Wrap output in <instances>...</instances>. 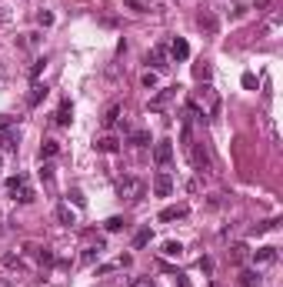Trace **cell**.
Instances as JSON below:
<instances>
[{"label": "cell", "mask_w": 283, "mask_h": 287, "mask_svg": "<svg viewBox=\"0 0 283 287\" xmlns=\"http://www.w3.org/2000/svg\"><path fill=\"white\" fill-rule=\"evenodd\" d=\"M177 287H190V281H187V274H177Z\"/></svg>", "instance_id": "obj_39"}, {"label": "cell", "mask_w": 283, "mask_h": 287, "mask_svg": "<svg viewBox=\"0 0 283 287\" xmlns=\"http://www.w3.org/2000/svg\"><path fill=\"white\" fill-rule=\"evenodd\" d=\"M67 197H70V200H74V204H77V207H84V204H87V197H84V194H80V190H70V194H67Z\"/></svg>", "instance_id": "obj_30"}, {"label": "cell", "mask_w": 283, "mask_h": 287, "mask_svg": "<svg viewBox=\"0 0 283 287\" xmlns=\"http://www.w3.org/2000/svg\"><path fill=\"white\" fill-rule=\"evenodd\" d=\"M17 144H20V131H0V147L3 150H17Z\"/></svg>", "instance_id": "obj_7"}, {"label": "cell", "mask_w": 283, "mask_h": 287, "mask_svg": "<svg viewBox=\"0 0 283 287\" xmlns=\"http://www.w3.org/2000/svg\"><path fill=\"white\" fill-rule=\"evenodd\" d=\"M153 194L157 197H170L174 194V177L167 174V170H160V174L153 177Z\"/></svg>", "instance_id": "obj_3"}, {"label": "cell", "mask_w": 283, "mask_h": 287, "mask_svg": "<svg viewBox=\"0 0 283 287\" xmlns=\"http://www.w3.org/2000/svg\"><path fill=\"white\" fill-rule=\"evenodd\" d=\"M37 23H40V27H54V13L40 10V13H37Z\"/></svg>", "instance_id": "obj_27"}, {"label": "cell", "mask_w": 283, "mask_h": 287, "mask_svg": "<svg viewBox=\"0 0 283 287\" xmlns=\"http://www.w3.org/2000/svg\"><path fill=\"white\" fill-rule=\"evenodd\" d=\"M130 287H153V277H130Z\"/></svg>", "instance_id": "obj_29"}, {"label": "cell", "mask_w": 283, "mask_h": 287, "mask_svg": "<svg viewBox=\"0 0 283 287\" xmlns=\"http://www.w3.org/2000/svg\"><path fill=\"white\" fill-rule=\"evenodd\" d=\"M47 84H33V90H30V97H27V104H30V107H37V104H40V100L47 97Z\"/></svg>", "instance_id": "obj_14"}, {"label": "cell", "mask_w": 283, "mask_h": 287, "mask_svg": "<svg viewBox=\"0 0 283 287\" xmlns=\"http://www.w3.org/2000/svg\"><path fill=\"white\" fill-rule=\"evenodd\" d=\"M0 287H10V281H0Z\"/></svg>", "instance_id": "obj_41"}, {"label": "cell", "mask_w": 283, "mask_h": 287, "mask_svg": "<svg viewBox=\"0 0 283 287\" xmlns=\"http://www.w3.org/2000/svg\"><path fill=\"white\" fill-rule=\"evenodd\" d=\"M184 254V244L180 241H167L164 244V257H180Z\"/></svg>", "instance_id": "obj_19"}, {"label": "cell", "mask_w": 283, "mask_h": 287, "mask_svg": "<svg viewBox=\"0 0 283 287\" xmlns=\"http://www.w3.org/2000/svg\"><path fill=\"white\" fill-rule=\"evenodd\" d=\"M243 87L253 90V87H257V77H253V74H243Z\"/></svg>", "instance_id": "obj_38"}, {"label": "cell", "mask_w": 283, "mask_h": 287, "mask_svg": "<svg viewBox=\"0 0 283 287\" xmlns=\"http://www.w3.org/2000/svg\"><path fill=\"white\" fill-rule=\"evenodd\" d=\"M143 87H147V90L157 87V74H153V70H147V74H143Z\"/></svg>", "instance_id": "obj_31"}, {"label": "cell", "mask_w": 283, "mask_h": 287, "mask_svg": "<svg viewBox=\"0 0 283 287\" xmlns=\"http://www.w3.org/2000/svg\"><path fill=\"white\" fill-rule=\"evenodd\" d=\"M170 57H174V60H187V57H190V44H187L184 37H174V40H170Z\"/></svg>", "instance_id": "obj_5"}, {"label": "cell", "mask_w": 283, "mask_h": 287, "mask_svg": "<svg viewBox=\"0 0 283 287\" xmlns=\"http://www.w3.org/2000/svg\"><path fill=\"white\" fill-rule=\"evenodd\" d=\"M143 190H147V184H143L140 177H123V180L117 184V194H120V197H127V200H140Z\"/></svg>", "instance_id": "obj_1"}, {"label": "cell", "mask_w": 283, "mask_h": 287, "mask_svg": "<svg viewBox=\"0 0 283 287\" xmlns=\"http://www.w3.org/2000/svg\"><path fill=\"white\" fill-rule=\"evenodd\" d=\"M60 127H67V124L74 121V104L70 100H60V107H57V117H54Z\"/></svg>", "instance_id": "obj_6"}, {"label": "cell", "mask_w": 283, "mask_h": 287, "mask_svg": "<svg viewBox=\"0 0 283 287\" xmlns=\"http://www.w3.org/2000/svg\"><path fill=\"white\" fill-rule=\"evenodd\" d=\"M33 251H37V261H40V264H54V254H50L47 247H33Z\"/></svg>", "instance_id": "obj_26"}, {"label": "cell", "mask_w": 283, "mask_h": 287, "mask_svg": "<svg viewBox=\"0 0 283 287\" xmlns=\"http://www.w3.org/2000/svg\"><path fill=\"white\" fill-rule=\"evenodd\" d=\"M100 251H103V244H97V247H87L80 261H84V264H94V261H97V254H100Z\"/></svg>", "instance_id": "obj_23"}, {"label": "cell", "mask_w": 283, "mask_h": 287, "mask_svg": "<svg viewBox=\"0 0 283 287\" xmlns=\"http://www.w3.org/2000/svg\"><path fill=\"white\" fill-rule=\"evenodd\" d=\"M170 97H177V87H167V90H160V94H157V97L150 100V111H160V107H164V104H167Z\"/></svg>", "instance_id": "obj_10"}, {"label": "cell", "mask_w": 283, "mask_h": 287, "mask_svg": "<svg viewBox=\"0 0 283 287\" xmlns=\"http://www.w3.org/2000/svg\"><path fill=\"white\" fill-rule=\"evenodd\" d=\"M0 234H3V227H0Z\"/></svg>", "instance_id": "obj_43"}, {"label": "cell", "mask_w": 283, "mask_h": 287, "mask_svg": "<svg viewBox=\"0 0 283 287\" xmlns=\"http://www.w3.org/2000/svg\"><path fill=\"white\" fill-rule=\"evenodd\" d=\"M150 237H153L150 227H140V231L133 234V247H137V251H140V247H147V244H150Z\"/></svg>", "instance_id": "obj_15"}, {"label": "cell", "mask_w": 283, "mask_h": 287, "mask_svg": "<svg viewBox=\"0 0 283 287\" xmlns=\"http://www.w3.org/2000/svg\"><path fill=\"white\" fill-rule=\"evenodd\" d=\"M23 184H27V177H23V174H13V177H7V180H3L7 194H13V197H17V190H20Z\"/></svg>", "instance_id": "obj_11"}, {"label": "cell", "mask_w": 283, "mask_h": 287, "mask_svg": "<svg viewBox=\"0 0 283 287\" xmlns=\"http://www.w3.org/2000/svg\"><path fill=\"white\" fill-rule=\"evenodd\" d=\"M200 271H203V274H213V261H210V257H200Z\"/></svg>", "instance_id": "obj_37"}, {"label": "cell", "mask_w": 283, "mask_h": 287, "mask_svg": "<svg viewBox=\"0 0 283 287\" xmlns=\"http://www.w3.org/2000/svg\"><path fill=\"white\" fill-rule=\"evenodd\" d=\"M44 67H47V57H37L33 67H30V77H40V70H44Z\"/></svg>", "instance_id": "obj_28"}, {"label": "cell", "mask_w": 283, "mask_h": 287, "mask_svg": "<svg viewBox=\"0 0 283 287\" xmlns=\"http://www.w3.org/2000/svg\"><path fill=\"white\" fill-rule=\"evenodd\" d=\"M13 124H17L13 117H7V114H0V131H10Z\"/></svg>", "instance_id": "obj_36"}, {"label": "cell", "mask_w": 283, "mask_h": 287, "mask_svg": "<svg viewBox=\"0 0 283 287\" xmlns=\"http://www.w3.org/2000/svg\"><path fill=\"white\" fill-rule=\"evenodd\" d=\"M57 221L64 227H77V214L70 210V204H57Z\"/></svg>", "instance_id": "obj_8"}, {"label": "cell", "mask_w": 283, "mask_h": 287, "mask_svg": "<svg viewBox=\"0 0 283 287\" xmlns=\"http://www.w3.org/2000/svg\"><path fill=\"white\" fill-rule=\"evenodd\" d=\"M196 23H200V27H203V30H217V20H213V17H210V13H200V17H196Z\"/></svg>", "instance_id": "obj_22"}, {"label": "cell", "mask_w": 283, "mask_h": 287, "mask_svg": "<svg viewBox=\"0 0 283 287\" xmlns=\"http://www.w3.org/2000/svg\"><path fill=\"white\" fill-rule=\"evenodd\" d=\"M0 164H3V154H0Z\"/></svg>", "instance_id": "obj_42"}, {"label": "cell", "mask_w": 283, "mask_h": 287, "mask_svg": "<svg viewBox=\"0 0 283 287\" xmlns=\"http://www.w3.org/2000/svg\"><path fill=\"white\" fill-rule=\"evenodd\" d=\"M3 267H20V257L17 254H3Z\"/></svg>", "instance_id": "obj_35"}, {"label": "cell", "mask_w": 283, "mask_h": 287, "mask_svg": "<svg viewBox=\"0 0 283 287\" xmlns=\"http://www.w3.org/2000/svg\"><path fill=\"white\" fill-rule=\"evenodd\" d=\"M117 117H120V107L113 104V107H110V111L103 114V127H113V124H117Z\"/></svg>", "instance_id": "obj_25"}, {"label": "cell", "mask_w": 283, "mask_h": 287, "mask_svg": "<svg viewBox=\"0 0 283 287\" xmlns=\"http://www.w3.org/2000/svg\"><path fill=\"white\" fill-rule=\"evenodd\" d=\"M257 7H260V10H263V7H270V0H257Z\"/></svg>", "instance_id": "obj_40"}, {"label": "cell", "mask_w": 283, "mask_h": 287, "mask_svg": "<svg viewBox=\"0 0 283 287\" xmlns=\"http://www.w3.org/2000/svg\"><path fill=\"white\" fill-rule=\"evenodd\" d=\"M190 210L184 207V204H177V207H167V210H160V221H177V217H187Z\"/></svg>", "instance_id": "obj_12"}, {"label": "cell", "mask_w": 283, "mask_h": 287, "mask_svg": "<svg viewBox=\"0 0 283 287\" xmlns=\"http://www.w3.org/2000/svg\"><path fill=\"white\" fill-rule=\"evenodd\" d=\"M193 74H196V80H210V67H207V64H200Z\"/></svg>", "instance_id": "obj_34"}, {"label": "cell", "mask_w": 283, "mask_h": 287, "mask_svg": "<svg viewBox=\"0 0 283 287\" xmlns=\"http://www.w3.org/2000/svg\"><path fill=\"white\" fill-rule=\"evenodd\" d=\"M260 284V274H257V271H243V274H240V287H257Z\"/></svg>", "instance_id": "obj_18"}, {"label": "cell", "mask_w": 283, "mask_h": 287, "mask_svg": "<svg viewBox=\"0 0 283 287\" xmlns=\"http://www.w3.org/2000/svg\"><path fill=\"white\" fill-rule=\"evenodd\" d=\"M57 150H60V144H57V141H44V147H40V160L57 157Z\"/></svg>", "instance_id": "obj_16"}, {"label": "cell", "mask_w": 283, "mask_h": 287, "mask_svg": "<svg viewBox=\"0 0 283 287\" xmlns=\"http://www.w3.org/2000/svg\"><path fill=\"white\" fill-rule=\"evenodd\" d=\"M130 144H133V147H147V144H150V134H147V131L130 134Z\"/></svg>", "instance_id": "obj_20"}, {"label": "cell", "mask_w": 283, "mask_h": 287, "mask_svg": "<svg viewBox=\"0 0 283 287\" xmlns=\"http://www.w3.org/2000/svg\"><path fill=\"white\" fill-rule=\"evenodd\" d=\"M147 64H153L157 70H167V67H170V60H167V47H164V44H157L150 54H147Z\"/></svg>", "instance_id": "obj_4"}, {"label": "cell", "mask_w": 283, "mask_h": 287, "mask_svg": "<svg viewBox=\"0 0 283 287\" xmlns=\"http://www.w3.org/2000/svg\"><path fill=\"white\" fill-rule=\"evenodd\" d=\"M153 164L157 167H170L174 164V144L170 141H157V147H153Z\"/></svg>", "instance_id": "obj_2"}, {"label": "cell", "mask_w": 283, "mask_h": 287, "mask_svg": "<svg viewBox=\"0 0 283 287\" xmlns=\"http://www.w3.org/2000/svg\"><path fill=\"white\" fill-rule=\"evenodd\" d=\"M13 200H20V204H30V200H33V187H30V184H23V187L17 190V197H13Z\"/></svg>", "instance_id": "obj_21"}, {"label": "cell", "mask_w": 283, "mask_h": 287, "mask_svg": "<svg viewBox=\"0 0 283 287\" xmlns=\"http://www.w3.org/2000/svg\"><path fill=\"white\" fill-rule=\"evenodd\" d=\"M277 261V247H260L253 251V264H273Z\"/></svg>", "instance_id": "obj_9"}, {"label": "cell", "mask_w": 283, "mask_h": 287, "mask_svg": "<svg viewBox=\"0 0 283 287\" xmlns=\"http://www.w3.org/2000/svg\"><path fill=\"white\" fill-rule=\"evenodd\" d=\"M277 227H280V217L263 221V224H257V227H253V237H260V234H267V231H277Z\"/></svg>", "instance_id": "obj_17"}, {"label": "cell", "mask_w": 283, "mask_h": 287, "mask_svg": "<svg viewBox=\"0 0 283 287\" xmlns=\"http://www.w3.org/2000/svg\"><path fill=\"white\" fill-rule=\"evenodd\" d=\"M103 227H107L110 234H117V231H123V227H127V221H123V217H110V221L103 224Z\"/></svg>", "instance_id": "obj_24"}, {"label": "cell", "mask_w": 283, "mask_h": 287, "mask_svg": "<svg viewBox=\"0 0 283 287\" xmlns=\"http://www.w3.org/2000/svg\"><path fill=\"white\" fill-rule=\"evenodd\" d=\"M40 177H44V184H54V167L44 164V167H40Z\"/></svg>", "instance_id": "obj_32"}, {"label": "cell", "mask_w": 283, "mask_h": 287, "mask_svg": "<svg viewBox=\"0 0 283 287\" xmlns=\"http://www.w3.org/2000/svg\"><path fill=\"white\" fill-rule=\"evenodd\" d=\"M233 261H243V257H247V244H237V247H233Z\"/></svg>", "instance_id": "obj_33"}, {"label": "cell", "mask_w": 283, "mask_h": 287, "mask_svg": "<svg viewBox=\"0 0 283 287\" xmlns=\"http://www.w3.org/2000/svg\"><path fill=\"white\" fill-rule=\"evenodd\" d=\"M97 150H103V154H117V150H120V141H117V137H100V141H97Z\"/></svg>", "instance_id": "obj_13"}]
</instances>
